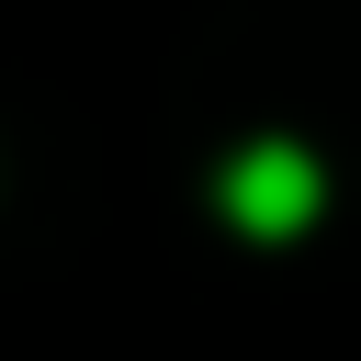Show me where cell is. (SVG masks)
I'll return each mask as SVG.
<instances>
[{
    "instance_id": "cell-1",
    "label": "cell",
    "mask_w": 361,
    "mask_h": 361,
    "mask_svg": "<svg viewBox=\"0 0 361 361\" xmlns=\"http://www.w3.org/2000/svg\"><path fill=\"white\" fill-rule=\"evenodd\" d=\"M237 203H248V226H271V237H282V226L316 203V180H305V158H293V147H259V158H248V180H237Z\"/></svg>"
}]
</instances>
